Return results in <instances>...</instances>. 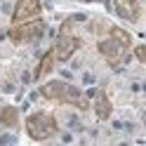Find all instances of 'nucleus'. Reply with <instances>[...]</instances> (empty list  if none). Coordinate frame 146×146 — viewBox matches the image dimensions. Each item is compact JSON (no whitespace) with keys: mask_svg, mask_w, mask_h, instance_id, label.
<instances>
[{"mask_svg":"<svg viewBox=\"0 0 146 146\" xmlns=\"http://www.w3.org/2000/svg\"><path fill=\"white\" fill-rule=\"evenodd\" d=\"M99 54L106 59V64L111 68H120L123 64L130 59L132 50V35L120 26H108V35L97 42Z\"/></svg>","mask_w":146,"mask_h":146,"instance_id":"f257e3e1","label":"nucleus"},{"mask_svg":"<svg viewBox=\"0 0 146 146\" xmlns=\"http://www.w3.org/2000/svg\"><path fill=\"white\" fill-rule=\"evenodd\" d=\"M40 97L47 99V102H54V104H68V106H76L80 111L90 108L87 99L83 97L78 87H73L64 80H50V83L40 85Z\"/></svg>","mask_w":146,"mask_h":146,"instance_id":"f03ea898","label":"nucleus"},{"mask_svg":"<svg viewBox=\"0 0 146 146\" xmlns=\"http://www.w3.org/2000/svg\"><path fill=\"white\" fill-rule=\"evenodd\" d=\"M26 134H29V139L33 141H47L52 139L54 134L59 132V123L57 118L47 111H35L26 118Z\"/></svg>","mask_w":146,"mask_h":146,"instance_id":"7ed1b4c3","label":"nucleus"},{"mask_svg":"<svg viewBox=\"0 0 146 146\" xmlns=\"http://www.w3.org/2000/svg\"><path fill=\"white\" fill-rule=\"evenodd\" d=\"M45 29H47V24L38 17V19H31V21L12 24V29L7 31V38H10L14 45H31V42L42 38Z\"/></svg>","mask_w":146,"mask_h":146,"instance_id":"20e7f679","label":"nucleus"},{"mask_svg":"<svg viewBox=\"0 0 146 146\" xmlns=\"http://www.w3.org/2000/svg\"><path fill=\"white\" fill-rule=\"evenodd\" d=\"M68 24H71V21H66V24L61 26V33L57 35V42H54V47H52L57 61H68L73 54L83 47V40H80L78 35L68 33Z\"/></svg>","mask_w":146,"mask_h":146,"instance_id":"39448f33","label":"nucleus"},{"mask_svg":"<svg viewBox=\"0 0 146 146\" xmlns=\"http://www.w3.org/2000/svg\"><path fill=\"white\" fill-rule=\"evenodd\" d=\"M40 14H42L40 0H17L14 10H12V24H21V21L38 19Z\"/></svg>","mask_w":146,"mask_h":146,"instance_id":"423d86ee","label":"nucleus"},{"mask_svg":"<svg viewBox=\"0 0 146 146\" xmlns=\"http://www.w3.org/2000/svg\"><path fill=\"white\" fill-rule=\"evenodd\" d=\"M113 7H115V14L120 19L130 21V24H139V19H141L139 0H113Z\"/></svg>","mask_w":146,"mask_h":146,"instance_id":"0eeeda50","label":"nucleus"},{"mask_svg":"<svg viewBox=\"0 0 146 146\" xmlns=\"http://www.w3.org/2000/svg\"><path fill=\"white\" fill-rule=\"evenodd\" d=\"M94 115L99 118V120H108L113 113V104H111V99H108V94L104 92V90H97V94H94Z\"/></svg>","mask_w":146,"mask_h":146,"instance_id":"6e6552de","label":"nucleus"},{"mask_svg":"<svg viewBox=\"0 0 146 146\" xmlns=\"http://www.w3.org/2000/svg\"><path fill=\"white\" fill-rule=\"evenodd\" d=\"M54 64H57V57H54V52L52 50H47L40 57V61H38V66H35V73H33V80H42L45 76H50V73L54 71Z\"/></svg>","mask_w":146,"mask_h":146,"instance_id":"1a4fd4ad","label":"nucleus"},{"mask_svg":"<svg viewBox=\"0 0 146 146\" xmlns=\"http://www.w3.org/2000/svg\"><path fill=\"white\" fill-rule=\"evenodd\" d=\"M0 125H3V127H17V125H19V108L3 106V108H0Z\"/></svg>","mask_w":146,"mask_h":146,"instance_id":"9d476101","label":"nucleus"},{"mask_svg":"<svg viewBox=\"0 0 146 146\" xmlns=\"http://www.w3.org/2000/svg\"><path fill=\"white\" fill-rule=\"evenodd\" d=\"M134 57H137L139 64H146V47H144V45H137V47H134Z\"/></svg>","mask_w":146,"mask_h":146,"instance_id":"9b49d317","label":"nucleus"}]
</instances>
